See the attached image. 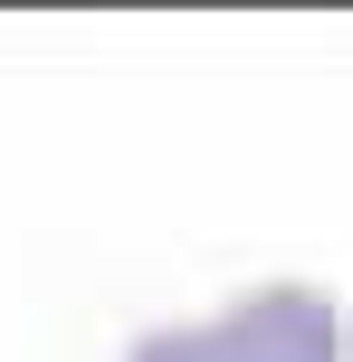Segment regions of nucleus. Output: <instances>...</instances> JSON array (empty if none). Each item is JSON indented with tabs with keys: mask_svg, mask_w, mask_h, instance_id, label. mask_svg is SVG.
<instances>
[{
	"mask_svg": "<svg viewBox=\"0 0 353 362\" xmlns=\"http://www.w3.org/2000/svg\"><path fill=\"white\" fill-rule=\"evenodd\" d=\"M125 362H229V353H220V325H172V334H144Z\"/></svg>",
	"mask_w": 353,
	"mask_h": 362,
	"instance_id": "f03ea898",
	"label": "nucleus"
},
{
	"mask_svg": "<svg viewBox=\"0 0 353 362\" xmlns=\"http://www.w3.org/2000/svg\"><path fill=\"white\" fill-rule=\"evenodd\" d=\"M229 362H344V305L325 286H258L220 315Z\"/></svg>",
	"mask_w": 353,
	"mask_h": 362,
	"instance_id": "f257e3e1",
	"label": "nucleus"
}]
</instances>
